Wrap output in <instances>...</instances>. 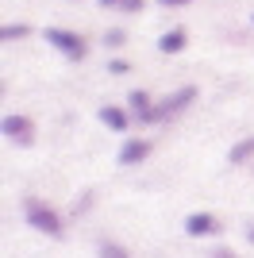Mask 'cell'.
Segmentation results:
<instances>
[{
    "label": "cell",
    "mask_w": 254,
    "mask_h": 258,
    "mask_svg": "<svg viewBox=\"0 0 254 258\" xmlns=\"http://www.w3.org/2000/svg\"><path fill=\"white\" fill-rule=\"evenodd\" d=\"M23 220H27V227H35V231L46 235V239H62L66 235L62 212L54 205H46L42 197H23Z\"/></svg>",
    "instance_id": "obj_1"
},
{
    "label": "cell",
    "mask_w": 254,
    "mask_h": 258,
    "mask_svg": "<svg viewBox=\"0 0 254 258\" xmlns=\"http://www.w3.org/2000/svg\"><path fill=\"white\" fill-rule=\"evenodd\" d=\"M46 43H50L58 54H66L70 62H85V54H89L85 35L70 31V27H46Z\"/></svg>",
    "instance_id": "obj_2"
},
{
    "label": "cell",
    "mask_w": 254,
    "mask_h": 258,
    "mask_svg": "<svg viewBox=\"0 0 254 258\" xmlns=\"http://www.w3.org/2000/svg\"><path fill=\"white\" fill-rule=\"evenodd\" d=\"M0 131H4V139L16 143V147H31L35 143V119L20 116V112H8V116L0 119Z\"/></svg>",
    "instance_id": "obj_3"
},
{
    "label": "cell",
    "mask_w": 254,
    "mask_h": 258,
    "mask_svg": "<svg viewBox=\"0 0 254 258\" xmlns=\"http://www.w3.org/2000/svg\"><path fill=\"white\" fill-rule=\"evenodd\" d=\"M185 235L189 239H216V235H223V220L216 212H189L185 216Z\"/></svg>",
    "instance_id": "obj_4"
},
{
    "label": "cell",
    "mask_w": 254,
    "mask_h": 258,
    "mask_svg": "<svg viewBox=\"0 0 254 258\" xmlns=\"http://www.w3.org/2000/svg\"><path fill=\"white\" fill-rule=\"evenodd\" d=\"M150 151H154V143H150V139L127 135V139L119 143V151H116V162L123 166V170H131V166H143V162L150 158Z\"/></svg>",
    "instance_id": "obj_5"
},
{
    "label": "cell",
    "mask_w": 254,
    "mask_h": 258,
    "mask_svg": "<svg viewBox=\"0 0 254 258\" xmlns=\"http://www.w3.org/2000/svg\"><path fill=\"white\" fill-rule=\"evenodd\" d=\"M127 112H131V119L143 123V127H147V123H158V104L150 100L147 89H131V93H127Z\"/></svg>",
    "instance_id": "obj_6"
},
{
    "label": "cell",
    "mask_w": 254,
    "mask_h": 258,
    "mask_svg": "<svg viewBox=\"0 0 254 258\" xmlns=\"http://www.w3.org/2000/svg\"><path fill=\"white\" fill-rule=\"evenodd\" d=\"M197 100V85H181L177 93H169V97H162L158 100V123L162 119H173V116H181L185 108Z\"/></svg>",
    "instance_id": "obj_7"
},
{
    "label": "cell",
    "mask_w": 254,
    "mask_h": 258,
    "mask_svg": "<svg viewBox=\"0 0 254 258\" xmlns=\"http://www.w3.org/2000/svg\"><path fill=\"white\" fill-rule=\"evenodd\" d=\"M100 123H104L108 131H116V135H127V127H131V112L127 108H119V104H100Z\"/></svg>",
    "instance_id": "obj_8"
},
{
    "label": "cell",
    "mask_w": 254,
    "mask_h": 258,
    "mask_svg": "<svg viewBox=\"0 0 254 258\" xmlns=\"http://www.w3.org/2000/svg\"><path fill=\"white\" fill-rule=\"evenodd\" d=\"M185 46H189V31H185V27H169V31L158 39V50L162 54H181Z\"/></svg>",
    "instance_id": "obj_9"
},
{
    "label": "cell",
    "mask_w": 254,
    "mask_h": 258,
    "mask_svg": "<svg viewBox=\"0 0 254 258\" xmlns=\"http://www.w3.org/2000/svg\"><path fill=\"white\" fill-rule=\"evenodd\" d=\"M254 158V135H246V139H239L227 151V166H243V162H250Z\"/></svg>",
    "instance_id": "obj_10"
},
{
    "label": "cell",
    "mask_w": 254,
    "mask_h": 258,
    "mask_svg": "<svg viewBox=\"0 0 254 258\" xmlns=\"http://www.w3.org/2000/svg\"><path fill=\"white\" fill-rule=\"evenodd\" d=\"M96 258H131V250L123 243H116V239H100L96 243Z\"/></svg>",
    "instance_id": "obj_11"
},
{
    "label": "cell",
    "mask_w": 254,
    "mask_h": 258,
    "mask_svg": "<svg viewBox=\"0 0 254 258\" xmlns=\"http://www.w3.org/2000/svg\"><path fill=\"white\" fill-rule=\"evenodd\" d=\"M27 35H31L27 23H4V27H0V39H4V43H16V39H27Z\"/></svg>",
    "instance_id": "obj_12"
},
{
    "label": "cell",
    "mask_w": 254,
    "mask_h": 258,
    "mask_svg": "<svg viewBox=\"0 0 254 258\" xmlns=\"http://www.w3.org/2000/svg\"><path fill=\"white\" fill-rule=\"evenodd\" d=\"M104 46H108V50L127 46V31H123V27H108V31H104Z\"/></svg>",
    "instance_id": "obj_13"
},
{
    "label": "cell",
    "mask_w": 254,
    "mask_h": 258,
    "mask_svg": "<svg viewBox=\"0 0 254 258\" xmlns=\"http://www.w3.org/2000/svg\"><path fill=\"white\" fill-rule=\"evenodd\" d=\"M108 74H112V77L131 74V62H123V58H112V62H108Z\"/></svg>",
    "instance_id": "obj_14"
},
{
    "label": "cell",
    "mask_w": 254,
    "mask_h": 258,
    "mask_svg": "<svg viewBox=\"0 0 254 258\" xmlns=\"http://www.w3.org/2000/svg\"><path fill=\"white\" fill-rule=\"evenodd\" d=\"M147 8V0H123L119 4V12H127V16H135V12H143Z\"/></svg>",
    "instance_id": "obj_15"
},
{
    "label": "cell",
    "mask_w": 254,
    "mask_h": 258,
    "mask_svg": "<svg viewBox=\"0 0 254 258\" xmlns=\"http://www.w3.org/2000/svg\"><path fill=\"white\" fill-rule=\"evenodd\" d=\"M208 258H239V254H235V250H227V247H216Z\"/></svg>",
    "instance_id": "obj_16"
},
{
    "label": "cell",
    "mask_w": 254,
    "mask_h": 258,
    "mask_svg": "<svg viewBox=\"0 0 254 258\" xmlns=\"http://www.w3.org/2000/svg\"><path fill=\"white\" fill-rule=\"evenodd\" d=\"M89 208H93V193H85V201H81V205H74V212H89Z\"/></svg>",
    "instance_id": "obj_17"
},
{
    "label": "cell",
    "mask_w": 254,
    "mask_h": 258,
    "mask_svg": "<svg viewBox=\"0 0 254 258\" xmlns=\"http://www.w3.org/2000/svg\"><path fill=\"white\" fill-rule=\"evenodd\" d=\"M162 8H185V4H193V0H158Z\"/></svg>",
    "instance_id": "obj_18"
},
{
    "label": "cell",
    "mask_w": 254,
    "mask_h": 258,
    "mask_svg": "<svg viewBox=\"0 0 254 258\" xmlns=\"http://www.w3.org/2000/svg\"><path fill=\"white\" fill-rule=\"evenodd\" d=\"M96 4H100V8L108 12V8H119V4H123V0H96Z\"/></svg>",
    "instance_id": "obj_19"
},
{
    "label": "cell",
    "mask_w": 254,
    "mask_h": 258,
    "mask_svg": "<svg viewBox=\"0 0 254 258\" xmlns=\"http://www.w3.org/2000/svg\"><path fill=\"white\" fill-rule=\"evenodd\" d=\"M246 243L254 247V224H246Z\"/></svg>",
    "instance_id": "obj_20"
},
{
    "label": "cell",
    "mask_w": 254,
    "mask_h": 258,
    "mask_svg": "<svg viewBox=\"0 0 254 258\" xmlns=\"http://www.w3.org/2000/svg\"><path fill=\"white\" fill-rule=\"evenodd\" d=\"M250 23H254V12H250Z\"/></svg>",
    "instance_id": "obj_21"
}]
</instances>
